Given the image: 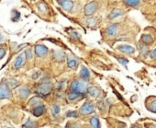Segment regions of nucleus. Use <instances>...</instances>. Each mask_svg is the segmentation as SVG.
<instances>
[{
	"label": "nucleus",
	"instance_id": "obj_28",
	"mask_svg": "<svg viewBox=\"0 0 156 128\" xmlns=\"http://www.w3.org/2000/svg\"><path fill=\"white\" fill-rule=\"evenodd\" d=\"M33 103H34V104H41V103H40V97H34V98H32V99L29 101V104H30V105H33Z\"/></svg>",
	"mask_w": 156,
	"mask_h": 128
},
{
	"label": "nucleus",
	"instance_id": "obj_32",
	"mask_svg": "<svg viewBox=\"0 0 156 128\" xmlns=\"http://www.w3.org/2000/svg\"><path fill=\"white\" fill-rule=\"evenodd\" d=\"M13 13L15 14V16H14V18L12 19V20H13V21H17V20L20 19V12H18L17 10H13Z\"/></svg>",
	"mask_w": 156,
	"mask_h": 128
},
{
	"label": "nucleus",
	"instance_id": "obj_38",
	"mask_svg": "<svg viewBox=\"0 0 156 128\" xmlns=\"http://www.w3.org/2000/svg\"><path fill=\"white\" fill-rule=\"evenodd\" d=\"M132 128H140V126H134V127H132Z\"/></svg>",
	"mask_w": 156,
	"mask_h": 128
},
{
	"label": "nucleus",
	"instance_id": "obj_30",
	"mask_svg": "<svg viewBox=\"0 0 156 128\" xmlns=\"http://www.w3.org/2000/svg\"><path fill=\"white\" fill-rule=\"evenodd\" d=\"M119 62L121 64V65L123 66V67H125V68H127V65H128V63H129V61H128V59H126V58H122V57H119Z\"/></svg>",
	"mask_w": 156,
	"mask_h": 128
},
{
	"label": "nucleus",
	"instance_id": "obj_4",
	"mask_svg": "<svg viewBox=\"0 0 156 128\" xmlns=\"http://www.w3.org/2000/svg\"><path fill=\"white\" fill-rule=\"evenodd\" d=\"M11 97V92L9 87L7 83L1 82L0 83V100L2 99H9Z\"/></svg>",
	"mask_w": 156,
	"mask_h": 128
},
{
	"label": "nucleus",
	"instance_id": "obj_2",
	"mask_svg": "<svg viewBox=\"0 0 156 128\" xmlns=\"http://www.w3.org/2000/svg\"><path fill=\"white\" fill-rule=\"evenodd\" d=\"M52 90V84L50 80H42L37 87V93L40 95V96H47L51 93Z\"/></svg>",
	"mask_w": 156,
	"mask_h": 128
},
{
	"label": "nucleus",
	"instance_id": "obj_31",
	"mask_svg": "<svg viewBox=\"0 0 156 128\" xmlns=\"http://www.w3.org/2000/svg\"><path fill=\"white\" fill-rule=\"evenodd\" d=\"M67 117H72V118H76L77 117V112H74V111H71V112H68L66 114H65Z\"/></svg>",
	"mask_w": 156,
	"mask_h": 128
},
{
	"label": "nucleus",
	"instance_id": "obj_36",
	"mask_svg": "<svg viewBox=\"0 0 156 128\" xmlns=\"http://www.w3.org/2000/svg\"><path fill=\"white\" fill-rule=\"evenodd\" d=\"M71 35H72L73 38H75V39H79V38H80V35L78 34L76 31H72V32H71Z\"/></svg>",
	"mask_w": 156,
	"mask_h": 128
},
{
	"label": "nucleus",
	"instance_id": "obj_5",
	"mask_svg": "<svg viewBox=\"0 0 156 128\" xmlns=\"http://www.w3.org/2000/svg\"><path fill=\"white\" fill-rule=\"evenodd\" d=\"M119 28V23H112V24L108 25V28L106 29V33H107V35H108V37H110V38L115 37V36L118 34Z\"/></svg>",
	"mask_w": 156,
	"mask_h": 128
},
{
	"label": "nucleus",
	"instance_id": "obj_33",
	"mask_svg": "<svg viewBox=\"0 0 156 128\" xmlns=\"http://www.w3.org/2000/svg\"><path fill=\"white\" fill-rule=\"evenodd\" d=\"M25 56L27 59H30L32 57V53H31V50L30 49H28L26 52H25Z\"/></svg>",
	"mask_w": 156,
	"mask_h": 128
},
{
	"label": "nucleus",
	"instance_id": "obj_12",
	"mask_svg": "<svg viewBox=\"0 0 156 128\" xmlns=\"http://www.w3.org/2000/svg\"><path fill=\"white\" fill-rule=\"evenodd\" d=\"M79 75H80L81 79H83V80L87 81V80L90 79V71H89V70L87 69V68H86L85 66H82V67H81Z\"/></svg>",
	"mask_w": 156,
	"mask_h": 128
},
{
	"label": "nucleus",
	"instance_id": "obj_25",
	"mask_svg": "<svg viewBox=\"0 0 156 128\" xmlns=\"http://www.w3.org/2000/svg\"><path fill=\"white\" fill-rule=\"evenodd\" d=\"M151 112H156V98L152 99V101H151V105H149V107H147Z\"/></svg>",
	"mask_w": 156,
	"mask_h": 128
},
{
	"label": "nucleus",
	"instance_id": "obj_24",
	"mask_svg": "<svg viewBox=\"0 0 156 128\" xmlns=\"http://www.w3.org/2000/svg\"><path fill=\"white\" fill-rule=\"evenodd\" d=\"M37 125H38L37 122H34V121H31L30 119H29L27 121V123H25L23 124V127H25V128H32V127H36Z\"/></svg>",
	"mask_w": 156,
	"mask_h": 128
},
{
	"label": "nucleus",
	"instance_id": "obj_27",
	"mask_svg": "<svg viewBox=\"0 0 156 128\" xmlns=\"http://www.w3.org/2000/svg\"><path fill=\"white\" fill-rule=\"evenodd\" d=\"M140 53L144 56V57H146L147 56V54L149 53V49H148V47H147V45H145V44H141V49H140Z\"/></svg>",
	"mask_w": 156,
	"mask_h": 128
},
{
	"label": "nucleus",
	"instance_id": "obj_9",
	"mask_svg": "<svg viewBox=\"0 0 156 128\" xmlns=\"http://www.w3.org/2000/svg\"><path fill=\"white\" fill-rule=\"evenodd\" d=\"M48 48L43 44H37L35 46V54L39 57H43L48 53Z\"/></svg>",
	"mask_w": 156,
	"mask_h": 128
},
{
	"label": "nucleus",
	"instance_id": "obj_40",
	"mask_svg": "<svg viewBox=\"0 0 156 128\" xmlns=\"http://www.w3.org/2000/svg\"><path fill=\"white\" fill-rule=\"evenodd\" d=\"M8 128H10V127H8Z\"/></svg>",
	"mask_w": 156,
	"mask_h": 128
},
{
	"label": "nucleus",
	"instance_id": "obj_19",
	"mask_svg": "<svg viewBox=\"0 0 156 128\" xmlns=\"http://www.w3.org/2000/svg\"><path fill=\"white\" fill-rule=\"evenodd\" d=\"M124 3L128 7L135 8L140 4V0H124Z\"/></svg>",
	"mask_w": 156,
	"mask_h": 128
},
{
	"label": "nucleus",
	"instance_id": "obj_6",
	"mask_svg": "<svg viewBox=\"0 0 156 128\" xmlns=\"http://www.w3.org/2000/svg\"><path fill=\"white\" fill-rule=\"evenodd\" d=\"M95 112V106L91 102H86L80 108V113L83 115H87Z\"/></svg>",
	"mask_w": 156,
	"mask_h": 128
},
{
	"label": "nucleus",
	"instance_id": "obj_17",
	"mask_svg": "<svg viewBox=\"0 0 156 128\" xmlns=\"http://www.w3.org/2000/svg\"><path fill=\"white\" fill-rule=\"evenodd\" d=\"M53 57L58 62H62L65 58V53L62 51H53Z\"/></svg>",
	"mask_w": 156,
	"mask_h": 128
},
{
	"label": "nucleus",
	"instance_id": "obj_39",
	"mask_svg": "<svg viewBox=\"0 0 156 128\" xmlns=\"http://www.w3.org/2000/svg\"><path fill=\"white\" fill-rule=\"evenodd\" d=\"M0 41H1V35H0Z\"/></svg>",
	"mask_w": 156,
	"mask_h": 128
},
{
	"label": "nucleus",
	"instance_id": "obj_1",
	"mask_svg": "<svg viewBox=\"0 0 156 128\" xmlns=\"http://www.w3.org/2000/svg\"><path fill=\"white\" fill-rule=\"evenodd\" d=\"M70 90L71 91L76 93L85 94V92L87 90V83L86 80L83 79H74L70 85Z\"/></svg>",
	"mask_w": 156,
	"mask_h": 128
},
{
	"label": "nucleus",
	"instance_id": "obj_23",
	"mask_svg": "<svg viewBox=\"0 0 156 128\" xmlns=\"http://www.w3.org/2000/svg\"><path fill=\"white\" fill-rule=\"evenodd\" d=\"M7 84H8V86H9V88H11V89H15V88H17V87L20 85V83H19L17 80L13 79H9V80L7 81Z\"/></svg>",
	"mask_w": 156,
	"mask_h": 128
},
{
	"label": "nucleus",
	"instance_id": "obj_34",
	"mask_svg": "<svg viewBox=\"0 0 156 128\" xmlns=\"http://www.w3.org/2000/svg\"><path fill=\"white\" fill-rule=\"evenodd\" d=\"M6 54V50L4 48H0V59H2Z\"/></svg>",
	"mask_w": 156,
	"mask_h": 128
},
{
	"label": "nucleus",
	"instance_id": "obj_11",
	"mask_svg": "<svg viewBox=\"0 0 156 128\" xmlns=\"http://www.w3.org/2000/svg\"><path fill=\"white\" fill-rule=\"evenodd\" d=\"M88 95L92 98H98L99 95H100V90L95 86H91V87H88L87 90Z\"/></svg>",
	"mask_w": 156,
	"mask_h": 128
},
{
	"label": "nucleus",
	"instance_id": "obj_26",
	"mask_svg": "<svg viewBox=\"0 0 156 128\" xmlns=\"http://www.w3.org/2000/svg\"><path fill=\"white\" fill-rule=\"evenodd\" d=\"M60 111H61V109H60V106L58 104H54L51 108V112L54 116H57L60 113Z\"/></svg>",
	"mask_w": 156,
	"mask_h": 128
},
{
	"label": "nucleus",
	"instance_id": "obj_10",
	"mask_svg": "<svg viewBox=\"0 0 156 128\" xmlns=\"http://www.w3.org/2000/svg\"><path fill=\"white\" fill-rule=\"evenodd\" d=\"M66 62H67V66L72 69H75L78 67V65H79V61L73 55H68L66 57Z\"/></svg>",
	"mask_w": 156,
	"mask_h": 128
},
{
	"label": "nucleus",
	"instance_id": "obj_22",
	"mask_svg": "<svg viewBox=\"0 0 156 128\" xmlns=\"http://www.w3.org/2000/svg\"><path fill=\"white\" fill-rule=\"evenodd\" d=\"M30 90L28 88H23V89H21V90H20V92H19V94H20V96L21 99H26V98H28L29 95H30Z\"/></svg>",
	"mask_w": 156,
	"mask_h": 128
},
{
	"label": "nucleus",
	"instance_id": "obj_37",
	"mask_svg": "<svg viewBox=\"0 0 156 128\" xmlns=\"http://www.w3.org/2000/svg\"><path fill=\"white\" fill-rule=\"evenodd\" d=\"M63 84H64V82H62V81H61V82H58V87H57V90H62V86H63Z\"/></svg>",
	"mask_w": 156,
	"mask_h": 128
},
{
	"label": "nucleus",
	"instance_id": "obj_13",
	"mask_svg": "<svg viewBox=\"0 0 156 128\" xmlns=\"http://www.w3.org/2000/svg\"><path fill=\"white\" fill-rule=\"evenodd\" d=\"M123 13H124V12H123V10H122L121 9H112L111 12L108 14V19H109V20H115V19H117V18L122 16Z\"/></svg>",
	"mask_w": 156,
	"mask_h": 128
},
{
	"label": "nucleus",
	"instance_id": "obj_20",
	"mask_svg": "<svg viewBox=\"0 0 156 128\" xmlns=\"http://www.w3.org/2000/svg\"><path fill=\"white\" fill-rule=\"evenodd\" d=\"M24 55L23 54H20V56H18L16 62H15V68L16 69H19L20 68L22 67V65L24 64Z\"/></svg>",
	"mask_w": 156,
	"mask_h": 128
},
{
	"label": "nucleus",
	"instance_id": "obj_35",
	"mask_svg": "<svg viewBox=\"0 0 156 128\" xmlns=\"http://www.w3.org/2000/svg\"><path fill=\"white\" fill-rule=\"evenodd\" d=\"M151 58L152 60H156V48L151 53Z\"/></svg>",
	"mask_w": 156,
	"mask_h": 128
},
{
	"label": "nucleus",
	"instance_id": "obj_41",
	"mask_svg": "<svg viewBox=\"0 0 156 128\" xmlns=\"http://www.w3.org/2000/svg\"><path fill=\"white\" fill-rule=\"evenodd\" d=\"M65 128H66V127H65Z\"/></svg>",
	"mask_w": 156,
	"mask_h": 128
},
{
	"label": "nucleus",
	"instance_id": "obj_14",
	"mask_svg": "<svg viewBox=\"0 0 156 128\" xmlns=\"http://www.w3.org/2000/svg\"><path fill=\"white\" fill-rule=\"evenodd\" d=\"M140 41H141V42L143 43V44H145V45H151V44H152L153 43V38H152V36L151 35V34H147V33H145V34H142L141 35V37H140Z\"/></svg>",
	"mask_w": 156,
	"mask_h": 128
},
{
	"label": "nucleus",
	"instance_id": "obj_3",
	"mask_svg": "<svg viewBox=\"0 0 156 128\" xmlns=\"http://www.w3.org/2000/svg\"><path fill=\"white\" fill-rule=\"evenodd\" d=\"M98 4L97 1H91V2L87 3L84 8L85 16H87V18L92 17L96 13V11L98 10Z\"/></svg>",
	"mask_w": 156,
	"mask_h": 128
},
{
	"label": "nucleus",
	"instance_id": "obj_21",
	"mask_svg": "<svg viewBox=\"0 0 156 128\" xmlns=\"http://www.w3.org/2000/svg\"><path fill=\"white\" fill-rule=\"evenodd\" d=\"M90 125L92 128H100V123L97 116H93L90 119Z\"/></svg>",
	"mask_w": 156,
	"mask_h": 128
},
{
	"label": "nucleus",
	"instance_id": "obj_8",
	"mask_svg": "<svg viewBox=\"0 0 156 128\" xmlns=\"http://www.w3.org/2000/svg\"><path fill=\"white\" fill-rule=\"evenodd\" d=\"M117 50H119V52H121L122 53H125V54H132L135 52L134 47H132L129 44H120L117 47Z\"/></svg>",
	"mask_w": 156,
	"mask_h": 128
},
{
	"label": "nucleus",
	"instance_id": "obj_29",
	"mask_svg": "<svg viewBox=\"0 0 156 128\" xmlns=\"http://www.w3.org/2000/svg\"><path fill=\"white\" fill-rule=\"evenodd\" d=\"M66 128H81V126L78 123H72L66 124Z\"/></svg>",
	"mask_w": 156,
	"mask_h": 128
},
{
	"label": "nucleus",
	"instance_id": "obj_7",
	"mask_svg": "<svg viewBox=\"0 0 156 128\" xmlns=\"http://www.w3.org/2000/svg\"><path fill=\"white\" fill-rule=\"evenodd\" d=\"M61 7L67 12H71L73 9L74 3L73 0H57Z\"/></svg>",
	"mask_w": 156,
	"mask_h": 128
},
{
	"label": "nucleus",
	"instance_id": "obj_16",
	"mask_svg": "<svg viewBox=\"0 0 156 128\" xmlns=\"http://www.w3.org/2000/svg\"><path fill=\"white\" fill-rule=\"evenodd\" d=\"M45 107L43 106V105H38V106H36L34 109H33V112H32V113H33V115L34 116H36V117H40V116H41L44 112H45Z\"/></svg>",
	"mask_w": 156,
	"mask_h": 128
},
{
	"label": "nucleus",
	"instance_id": "obj_18",
	"mask_svg": "<svg viewBox=\"0 0 156 128\" xmlns=\"http://www.w3.org/2000/svg\"><path fill=\"white\" fill-rule=\"evenodd\" d=\"M86 24L89 28H94L98 24V20L94 17H88L86 20Z\"/></svg>",
	"mask_w": 156,
	"mask_h": 128
},
{
	"label": "nucleus",
	"instance_id": "obj_15",
	"mask_svg": "<svg viewBox=\"0 0 156 128\" xmlns=\"http://www.w3.org/2000/svg\"><path fill=\"white\" fill-rule=\"evenodd\" d=\"M67 98L69 101H78L82 98H84V94H80V93H76L73 91H70L67 95Z\"/></svg>",
	"mask_w": 156,
	"mask_h": 128
}]
</instances>
